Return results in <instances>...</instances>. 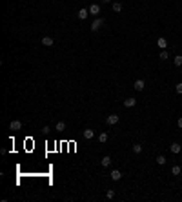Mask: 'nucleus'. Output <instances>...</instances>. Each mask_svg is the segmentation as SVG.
I'll return each instance as SVG.
<instances>
[{
  "label": "nucleus",
  "mask_w": 182,
  "mask_h": 202,
  "mask_svg": "<svg viewBox=\"0 0 182 202\" xmlns=\"http://www.w3.org/2000/svg\"><path fill=\"white\" fill-rule=\"evenodd\" d=\"M104 18H100V17H97L95 20H93V24H91V31H98L100 27H104Z\"/></svg>",
  "instance_id": "obj_1"
},
{
  "label": "nucleus",
  "mask_w": 182,
  "mask_h": 202,
  "mask_svg": "<svg viewBox=\"0 0 182 202\" xmlns=\"http://www.w3.org/2000/svg\"><path fill=\"white\" fill-rule=\"evenodd\" d=\"M22 129V122L20 120H11L9 122V131H20Z\"/></svg>",
  "instance_id": "obj_2"
},
{
  "label": "nucleus",
  "mask_w": 182,
  "mask_h": 202,
  "mask_svg": "<svg viewBox=\"0 0 182 202\" xmlns=\"http://www.w3.org/2000/svg\"><path fill=\"white\" fill-rule=\"evenodd\" d=\"M77 17L80 18V20H86L87 17H89V9H86V7H82V9H78V13H77Z\"/></svg>",
  "instance_id": "obj_3"
},
{
  "label": "nucleus",
  "mask_w": 182,
  "mask_h": 202,
  "mask_svg": "<svg viewBox=\"0 0 182 202\" xmlns=\"http://www.w3.org/2000/svg\"><path fill=\"white\" fill-rule=\"evenodd\" d=\"M119 115H109V117H107V119H106V122H107V124H109V126H115V124H119Z\"/></svg>",
  "instance_id": "obj_4"
},
{
  "label": "nucleus",
  "mask_w": 182,
  "mask_h": 202,
  "mask_svg": "<svg viewBox=\"0 0 182 202\" xmlns=\"http://www.w3.org/2000/svg\"><path fill=\"white\" fill-rule=\"evenodd\" d=\"M40 44H42V46H46V47H51L53 44H55V40H53L51 37H44L42 40H40Z\"/></svg>",
  "instance_id": "obj_5"
},
{
  "label": "nucleus",
  "mask_w": 182,
  "mask_h": 202,
  "mask_svg": "<svg viewBox=\"0 0 182 202\" xmlns=\"http://www.w3.org/2000/svg\"><path fill=\"white\" fill-rule=\"evenodd\" d=\"M89 15H100V6H98V4H91L89 6Z\"/></svg>",
  "instance_id": "obj_6"
},
{
  "label": "nucleus",
  "mask_w": 182,
  "mask_h": 202,
  "mask_svg": "<svg viewBox=\"0 0 182 202\" xmlns=\"http://www.w3.org/2000/svg\"><path fill=\"white\" fill-rule=\"evenodd\" d=\"M157 46H159L160 49H166V47H168V40H166L164 37H159V38H157Z\"/></svg>",
  "instance_id": "obj_7"
},
{
  "label": "nucleus",
  "mask_w": 182,
  "mask_h": 202,
  "mask_svg": "<svg viewBox=\"0 0 182 202\" xmlns=\"http://www.w3.org/2000/svg\"><path fill=\"white\" fill-rule=\"evenodd\" d=\"M135 104H137V98H133V97H127L124 100V107H133Z\"/></svg>",
  "instance_id": "obj_8"
},
{
  "label": "nucleus",
  "mask_w": 182,
  "mask_h": 202,
  "mask_svg": "<svg viewBox=\"0 0 182 202\" xmlns=\"http://www.w3.org/2000/svg\"><path fill=\"white\" fill-rule=\"evenodd\" d=\"M133 87H135L137 91H142V89H144V87H146V82H144V80H140V78H139V80H135Z\"/></svg>",
  "instance_id": "obj_9"
},
{
  "label": "nucleus",
  "mask_w": 182,
  "mask_h": 202,
  "mask_svg": "<svg viewBox=\"0 0 182 202\" xmlns=\"http://www.w3.org/2000/svg\"><path fill=\"white\" fill-rule=\"evenodd\" d=\"M109 177H111L113 180H120L122 179V173H120V169H113L111 173H109Z\"/></svg>",
  "instance_id": "obj_10"
},
{
  "label": "nucleus",
  "mask_w": 182,
  "mask_h": 202,
  "mask_svg": "<svg viewBox=\"0 0 182 202\" xmlns=\"http://www.w3.org/2000/svg\"><path fill=\"white\" fill-rule=\"evenodd\" d=\"M169 149H171V153H180V149H182V147H180V144H179V142H173V144H171L169 146Z\"/></svg>",
  "instance_id": "obj_11"
},
{
  "label": "nucleus",
  "mask_w": 182,
  "mask_h": 202,
  "mask_svg": "<svg viewBox=\"0 0 182 202\" xmlns=\"http://www.w3.org/2000/svg\"><path fill=\"white\" fill-rule=\"evenodd\" d=\"M93 137H95V131H93L91 127H87V129H84V139H87V140H91Z\"/></svg>",
  "instance_id": "obj_12"
},
{
  "label": "nucleus",
  "mask_w": 182,
  "mask_h": 202,
  "mask_svg": "<svg viewBox=\"0 0 182 202\" xmlns=\"http://www.w3.org/2000/svg\"><path fill=\"white\" fill-rule=\"evenodd\" d=\"M100 164H102V166H104V167H107V166H109V164H111V157H109V155H106V157H102V160H100Z\"/></svg>",
  "instance_id": "obj_13"
},
{
  "label": "nucleus",
  "mask_w": 182,
  "mask_h": 202,
  "mask_svg": "<svg viewBox=\"0 0 182 202\" xmlns=\"http://www.w3.org/2000/svg\"><path fill=\"white\" fill-rule=\"evenodd\" d=\"M159 58H160V60H168V58H169V53L166 51V49H162L160 55H159Z\"/></svg>",
  "instance_id": "obj_14"
},
{
  "label": "nucleus",
  "mask_w": 182,
  "mask_h": 202,
  "mask_svg": "<svg viewBox=\"0 0 182 202\" xmlns=\"http://www.w3.org/2000/svg\"><path fill=\"white\" fill-rule=\"evenodd\" d=\"M98 142H100V144H106L107 142V133H100V135H98Z\"/></svg>",
  "instance_id": "obj_15"
},
{
  "label": "nucleus",
  "mask_w": 182,
  "mask_h": 202,
  "mask_svg": "<svg viewBox=\"0 0 182 202\" xmlns=\"http://www.w3.org/2000/svg\"><path fill=\"white\" fill-rule=\"evenodd\" d=\"M113 11H115V13H120V11H122V4H120V2H113Z\"/></svg>",
  "instance_id": "obj_16"
},
{
  "label": "nucleus",
  "mask_w": 182,
  "mask_h": 202,
  "mask_svg": "<svg viewBox=\"0 0 182 202\" xmlns=\"http://www.w3.org/2000/svg\"><path fill=\"white\" fill-rule=\"evenodd\" d=\"M166 162H168V160H166L164 155H159V157H157V164H159V166H164Z\"/></svg>",
  "instance_id": "obj_17"
},
{
  "label": "nucleus",
  "mask_w": 182,
  "mask_h": 202,
  "mask_svg": "<svg viewBox=\"0 0 182 202\" xmlns=\"http://www.w3.org/2000/svg\"><path fill=\"white\" fill-rule=\"evenodd\" d=\"M133 153H137V155L142 153V144H133Z\"/></svg>",
  "instance_id": "obj_18"
},
{
  "label": "nucleus",
  "mask_w": 182,
  "mask_h": 202,
  "mask_svg": "<svg viewBox=\"0 0 182 202\" xmlns=\"http://www.w3.org/2000/svg\"><path fill=\"white\" fill-rule=\"evenodd\" d=\"M55 129L57 131H64V129H66V122H58V124L55 126Z\"/></svg>",
  "instance_id": "obj_19"
},
{
  "label": "nucleus",
  "mask_w": 182,
  "mask_h": 202,
  "mask_svg": "<svg viewBox=\"0 0 182 202\" xmlns=\"http://www.w3.org/2000/svg\"><path fill=\"white\" fill-rule=\"evenodd\" d=\"M173 62H175V66H182V55H177L173 58Z\"/></svg>",
  "instance_id": "obj_20"
},
{
  "label": "nucleus",
  "mask_w": 182,
  "mask_h": 202,
  "mask_svg": "<svg viewBox=\"0 0 182 202\" xmlns=\"http://www.w3.org/2000/svg\"><path fill=\"white\" fill-rule=\"evenodd\" d=\"M171 173H173V175H180V173H182V169H180L179 166H173V167H171Z\"/></svg>",
  "instance_id": "obj_21"
},
{
  "label": "nucleus",
  "mask_w": 182,
  "mask_h": 202,
  "mask_svg": "<svg viewBox=\"0 0 182 202\" xmlns=\"http://www.w3.org/2000/svg\"><path fill=\"white\" fill-rule=\"evenodd\" d=\"M106 197H107V199H113V197H115V189H107L106 191Z\"/></svg>",
  "instance_id": "obj_22"
},
{
  "label": "nucleus",
  "mask_w": 182,
  "mask_h": 202,
  "mask_svg": "<svg viewBox=\"0 0 182 202\" xmlns=\"http://www.w3.org/2000/svg\"><path fill=\"white\" fill-rule=\"evenodd\" d=\"M175 89H177V93H180V95H182V82L177 84V86H175Z\"/></svg>",
  "instance_id": "obj_23"
},
{
  "label": "nucleus",
  "mask_w": 182,
  "mask_h": 202,
  "mask_svg": "<svg viewBox=\"0 0 182 202\" xmlns=\"http://www.w3.org/2000/svg\"><path fill=\"white\" fill-rule=\"evenodd\" d=\"M49 131H51V127H49V126H44V127H42V133H46V135H47Z\"/></svg>",
  "instance_id": "obj_24"
},
{
  "label": "nucleus",
  "mask_w": 182,
  "mask_h": 202,
  "mask_svg": "<svg viewBox=\"0 0 182 202\" xmlns=\"http://www.w3.org/2000/svg\"><path fill=\"white\" fill-rule=\"evenodd\" d=\"M177 126H179V127H180V129H182V117H180V119H179V120H177Z\"/></svg>",
  "instance_id": "obj_25"
},
{
  "label": "nucleus",
  "mask_w": 182,
  "mask_h": 202,
  "mask_svg": "<svg viewBox=\"0 0 182 202\" xmlns=\"http://www.w3.org/2000/svg\"><path fill=\"white\" fill-rule=\"evenodd\" d=\"M102 2H104V4H109V2H113V0H102Z\"/></svg>",
  "instance_id": "obj_26"
}]
</instances>
